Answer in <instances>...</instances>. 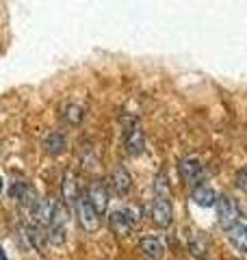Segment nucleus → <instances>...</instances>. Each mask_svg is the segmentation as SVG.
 <instances>
[{
	"label": "nucleus",
	"mask_w": 247,
	"mask_h": 260,
	"mask_svg": "<svg viewBox=\"0 0 247 260\" xmlns=\"http://www.w3.org/2000/svg\"><path fill=\"white\" fill-rule=\"evenodd\" d=\"M109 223H111V230L117 234V237H128L137 228L139 217L133 208H119V210H113L111 213Z\"/></svg>",
	"instance_id": "nucleus-1"
},
{
	"label": "nucleus",
	"mask_w": 247,
	"mask_h": 260,
	"mask_svg": "<svg viewBox=\"0 0 247 260\" xmlns=\"http://www.w3.org/2000/svg\"><path fill=\"white\" fill-rule=\"evenodd\" d=\"M150 217L156 228H169L171 221H174V206H171L169 198L156 195L150 206Z\"/></svg>",
	"instance_id": "nucleus-2"
},
{
	"label": "nucleus",
	"mask_w": 247,
	"mask_h": 260,
	"mask_svg": "<svg viewBox=\"0 0 247 260\" xmlns=\"http://www.w3.org/2000/svg\"><path fill=\"white\" fill-rule=\"evenodd\" d=\"M76 217H78V223L85 232H96L100 228V217L98 210L89 204L87 198H78L76 200Z\"/></svg>",
	"instance_id": "nucleus-3"
},
{
	"label": "nucleus",
	"mask_w": 247,
	"mask_h": 260,
	"mask_svg": "<svg viewBox=\"0 0 247 260\" xmlns=\"http://www.w3.org/2000/svg\"><path fill=\"white\" fill-rule=\"evenodd\" d=\"M215 206H217V223L224 228V230L238 221V206L232 198L221 195V198H217Z\"/></svg>",
	"instance_id": "nucleus-4"
},
{
	"label": "nucleus",
	"mask_w": 247,
	"mask_h": 260,
	"mask_svg": "<svg viewBox=\"0 0 247 260\" xmlns=\"http://www.w3.org/2000/svg\"><path fill=\"white\" fill-rule=\"evenodd\" d=\"M85 198L89 200V204L98 210V215H104L106 210H109V189H106L104 182L94 180L91 184H89Z\"/></svg>",
	"instance_id": "nucleus-5"
},
{
	"label": "nucleus",
	"mask_w": 247,
	"mask_h": 260,
	"mask_svg": "<svg viewBox=\"0 0 247 260\" xmlns=\"http://www.w3.org/2000/svg\"><path fill=\"white\" fill-rule=\"evenodd\" d=\"M178 169H180V176L189 186H197L200 180L204 178V165L197 158H182L178 162Z\"/></svg>",
	"instance_id": "nucleus-6"
},
{
	"label": "nucleus",
	"mask_w": 247,
	"mask_h": 260,
	"mask_svg": "<svg viewBox=\"0 0 247 260\" xmlns=\"http://www.w3.org/2000/svg\"><path fill=\"white\" fill-rule=\"evenodd\" d=\"M9 198L18 200L22 206H33L37 202V191L33 189V186L28 182H13L9 186Z\"/></svg>",
	"instance_id": "nucleus-7"
},
{
	"label": "nucleus",
	"mask_w": 247,
	"mask_h": 260,
	"mask_svg": "<svg viewBox=\"0 0 247 260\" xmlns=\"http://www.w3.org/2000/svg\"><path fill=\"white\" fill-rule=\"evenodd\" d=\"M109 180H111V189L117 195H128L130 189H133V176H130L121 165H117L113 169Z\"/></svg>",
	"instance_id": "nucleus-8"
},
{
	"label": "nucleus",
	"mask_w": 247,
	"mask_h": 260,
	"mask_svg": "<svg viewBox=\"0 0 247 260\" xmlns=\"http://www.w3.org/2000/svg\"><path fill=\"white\" fill-rule=\"evenodd\" d=\"M52 213H54V204L50 200H37L35 204L30 206V217L35 219L37 225H44V228L50 225Z\"/></svg>",
	"instance_id": "nucleus-9"
},
{
	"label": "nucleus",
	"mask_w": 247,
	"mask_h": 260,
	"mask_svg": "<svg viewBox=\"0 0 247 260\" xmlns=\"http://www.w3.org/2000/svg\"><path fill=\"white\" fill-rule=\"evenodd\" d=\"M123 145H126V152L130 154V156H139V154H143L145 150V137H143V130L139 126H133L126 130V141H123Z\"/></svg>",
	"instance_id": "nucleus-10"
},
{
	"label": "nucleus",
	"mask_w": 247,
	"mask_h": 260,
	"mask_svg": "<svg viewBox=\"0 0 247 260\" xmlns=\"http://www.w3.org/2000/svg\"><path fill=\"white\" fill-rule=\"evenodd\" d=\"M228 241L234 245V249H238L241 254H247V223H232L230 228H226Z\"/></svg>",
	"instance_id": "nucleus-11"
},
{
	"label": "nucleus",
	"mask_w": 247,
	"mask_h": 260,
	"mask_svg": "<svg viewBox=\"0 0 247 260\" xmlns=\"http://www.w3.org/2000/svg\"><path fill=\"white\" fill-rule=\"evenodd\" d=\"M139 251H141L145 258H150V260H161L165 256L163 243L159 239H154V237H145V239L139 241Z\"/></svg>",
	"instance_id": "nucleus-12"
},
{
	"label": "nucleus",
	"mask_w": 247,
	"mask_h": 260,
	"mask_svg": "<svg viewBox=\"0 0 247 260\" xmlns=\"http://www.w3.org/2000/svg\"><path fill=\"white\" fill-rule=\"evenodd\" d=\"M26 239H28V245L35 247L37 251H41L44 254V247L48 243V232L44 230V225H28L26 228Z\"/></svg>",
	"instance_id": "nucleus-13"
},
{
	"label": "nucleus",
	"mask_w": 247,
	"mask_h": 260,
	"mask_svg": "<svg viewBox=\"0 0 247 260\" xmlns=\"http://www.w3.org/2000/svg\"><path fill=\"white\" fill-rule=\"evenodd\" d=\"M189 251L195 258H206L208 254V239L204 232H191L189 234Z\"/></svg>",
	"instance_id": "nucleus-14"
},
{
	"label": "nucleus",
	"mask_w": 247,
	"mask_h": 260,
	"mask_svg": "<svg viewBox=\"0 0 247 260\" xmlns=\"http://www.w3.org/2000/svg\"><path fill=\"white\" fill-rule=\"evenodd\" d=\"M193 202L197 206H202V208H210V206H215V202H217V193L210 189V186H195L193 189Z\"/></svg>",
	"instance_id": "nucleus-15"
},
{
	"label": "nucleus",
	"mask_w": 247,
	"mask_h": 260,
	"mask_svg": "<svg viewBox=\"0 0 247 260\" xmlns=\"http://www.w3.org/2000/svg\"><path fill=\"white\" fill-rule=\"evenodd\" d=\"M68 150V139H65V135L61 133H50L46 137V152L50 154V156H59Z\"/></svg>",
	"instance_id": "nucleus-16"
},
{
	"label": "nucleus",
	"mask_w": 247,
	"mask_h": 260,
	"mask_svg": "<svg viewBox=\"0 0 247 260\" xmlns=\"http://www.w3.org/2000/svg\"><path fill=\"white\" fill-rule=\"evenodd\" d=\"M61 191H63V200L68 202V204L76 202V200H78V182H76V176H74V174L65 176Z\"/></svg>",
	"instance_id": "nucleus-17"
},
{
	"label": "nucleus",
	"mask_w": 247,
	"mask_h": 260,
	"mask_svg": "<svg viewBox=\"0 0 247 260\" xmlns=\"http://www.w3.org/2000/svg\"><path fill=\"white\" fill-rule=\"evenodd\" d=\"M82 117H85V111H82V107H78V104H68L63 111V119L68 121L70 126H78Z\"/></svg>",
	"instance_id": "nucleus-18"
},
{
	"label": "nucleus",
	"mask_w": 247,
	"mask_h": 260,
	"mask_svg": "<svg viewBox=\"0 0 247 260\" xmlns=\"http://www.w3.org/2000/svg\"><path fill=\"white\" fill-rule=\"evenodd\" d=\"M48 243L54 247H59L65 243V225H48Z\"/></svg>",
	"instance_id": "nucleus-19"
},
{
	"label": "nucleus",
	"mask_w": 247,
	"mask_h": 260,
	"mask_svg": "<svg viewBox=\"0 0 247 260\" xmlns=\"http://www.w3.org/2000/svg\"><path fill=\"white\" fill-rule=\"evenodd\" d=\"M154 193L156 195H163V198H171V189H169V180L167 176H156L154 178Z\"/></svg>",
	"instance_id": "nucleus-20"
},
{
	"label": "nucleus",
	"mask_w": 247,
	"mask_h": 260,
	"mask_svg": "<svg viewBox=\"0 0 247 260\" xmlns=\"http://www.w3.org/2000/svg\"><path fill=\"white\" fill-rule=\"evenodd\" d=\"M236 186L243 193H247V167H243V169H238L236 172Z\"/></svg>",
	"instance_id": "nucleus-21"
},
{
	"label": "nucleus",
	"mask_w": 247,
	"mask_h": 260,
	"mask_svg": "<svg viewBox=\"0 0 247 260\" xmlns=\"http://www.w3.org/2000/svg\"><path fill=\"white\" fill-rule=\"evenodd\" d=\"M0 260H9V258H7V254H5V249H3V247H0Z\"/></svg>",
	"instance_id": "nucleus-22"
},
{
	"label": "nucleus",
	"mask_w": 247,
	"mask_h": 260,
	"mask_svg": "<svg viewBox=\"0 0 247 260\" xmlns=\"http://www.w3.org/2000/svg\"><path fill=\"white\" fill-rule=\"evenodd\" d=\"M0 193H3V178H0Z\"/></svg>",
	"instance_id": "nucleus-23"
}]
</instances>
